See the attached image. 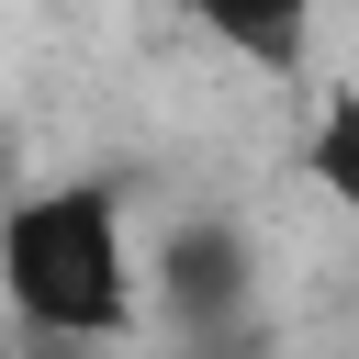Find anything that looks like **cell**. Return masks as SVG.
<instances>
[{
    "mask_svg": "<svg viewBox=\"0 0 359 359\" xmlns=\"http://www.w3.org/2000/svg\"><path fill=\"white\" fill-rule=\"evenodd\" d=\"M0 292H11L22 348H56V359L123 348L135 314H146V258H135L123 191L112 180L11 191V213H0Z\"/></svg>",
    "mask_w": 359,
    "mask_h": 359,
    "instance_id": "cell-1",
    "label": "cell"
},
{
    "mask_svg": "<svg viewBox=\"0 0 359 359\" xmlns=\"http://www.w3.org/2000/svg\"><path fill=\"white\" fill-rule=\"evenodd\" d=\"M146 292H157V314L180 325V348H224V337L247 325V303H258L247 236H236L224 213H180V224L157 236V258H146Z\"/></svg>",
    "mask_w": 359,
    "mask_h": 359,
    "instance_id": "cell-2",
    "label": "cell"
},
{
    "mask_svg": "<svg viewBox=\"0 0 359 359\" xmlns=\"http://www.w3.org/2000/svg\"><path fill=\"white\" fill-rule=\"evenodd\" d=\"M303 180L337 213H359V79H325L314 90V112H303Z\"/></svg>",
    "mask_w": 359,
    "mask_h": 359,
    "instance_id": "cell-3",
    "label": "cell"
},
{
    "mask_svg": "<svg viewBox=\"0 0 359 359\" xmlns=\"http://www.w3.org/2000/svg\"><path fill=\"white\" fill-rule=\"evenodd\" d=\"M202 34H213V45H236L247 67H280V79H292V67H303V45H314V22H303V11H269V22H258V11H202Z\"/></svg>",
    "mask_w": 359,
    "mask_h": 359,
    "instance_id": "cell-4",
    "label": "cell"
}]
</instances>
